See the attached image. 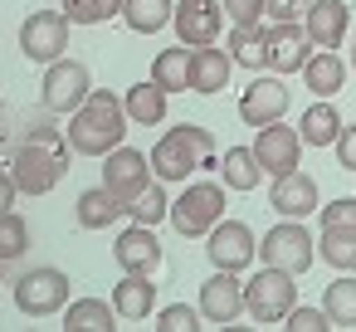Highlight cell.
I'll use <instances>...</instances> for the list:
<instances>
[{"label": "cell", "mask_w": 356, "mask_h": 332, "mask_svg": "<svg viewBox=\"0 0 356 332\" xmlns=\"http://www.w3.org/2000/svg\"><path fill=\"white\" fill-rule=\"evenodd\" d=\"M278 327H288V332H327V327H332V317H327L322 308H302V303H293V308H288V317H283Z\"/></svg>", "instance_id": "8d00e7d4"}, {"label": "cell", "mask_w": 356, "mask_h": 332, "mask_svg": "<svg viewBox=\"0 0 356 332\" xmlns=\"http://www.w3.org/2000/svg\"><path fill=\"white\" fill-rule=\"evenodd\" d=\"M69 161H74V147H49V142H25L20 137V147L10 152V176L25 196H49L64 181Z\"/></svg>", "instance_id": "3957f363"}, {"label": "cell", "mask_w": 356, "mask_h": 332, "mask_svg": "<svg viewBox=\"0 0 356 332\" xmlns=\"http://www.w3.org/2000/svg\"><path fill=\"white\" fill-rule=\"evenodd\" d=\"M244 313V283L229 269H215V278L200 283V317L215 327H234Z\"/></svg>", "instance_id": "9a60e30c"}, {"label": "cell", "mask_w": 356, "mask_h": 332, "mask_svg": "<svg viewBox=\"0 0 356 332\" xmlns=\"http://www.w3.org/2000/svg\"><path fill=\"white\" fill-rule=\"evenodd\" d=\"M30 249V225L15 215V210H6V215H0V259H20Z\"/></svg>", "instance_id": "e575fe53"}, {"label": "cell", "mask_w": 356, "mask_h": 332, "mask_svg": "<svg viewBox=\"0 0 356 332\" xmlns=\"http://www.w3.org/2000/svg\"><path fill=\"white\" fill-rule=\"evenodd\" d=\"M312 0H264V15L268 20H302Z\"/></svg>", "instance_id": "ab89813d"}, {"label": "cell", "mask_w": 356, "mask_h": 332, "mask_svg": "<svg viewBox=\"0 0 356 332\" xmlns=\"http://www.w3.org/2000/svg\"><path fill=\"white\" fill-rule=\"evenodd\" d=\"M15 308L25 317H54L69 308V274L64 269H30L15 278Z\"/></svg>", "instance_id": "52a82bcc"}, {"label": "cell", "mask_w": 356, "mask_h": 332, "mask_svg": "<svg viewBox=\"0 0 356 332\" xmlns=\"http://www.w3.org/2000/svg\"><path fill=\"white\" fill-rule=\"evenodd\" d=\"M0 147H6V127H0Z\"/></svg>", "instance_id": "ee69618b"}, {"label": "cell", "mask_w": 356, "mask_h": 332, "mask_svg": "<svg viewBox=\"0 0 356 332\" xmlns=\"http://www.w3.org/2000/svg\"><path fill=\"white\" fill-rule=\"evenodd\" d=\"M127 215H132L137 225H161V220H171V200H166L161 181H152L147 191H137V196L127 200Z\"/></svg>", "instance_id": "d6a6232c"}, {"label": "cell", "mask_w": 356, "mask_h": 332, "mask_svg": "<svg viewBox=\"0 0 356 332\" xmlns=\"http://www.w3.org/2000/svg\"><path fill=\"white\" fill-rule=\"evenodd\" d=\"M346 122H341V113L327 103V98H317L312 108H302V118H298V137H302V147H337V132H341Z\"/></svg>", "instance_id": "cb8c5ba5"}, {"label": "cell", "mask_w": 356, "mask_h": 332, "mask_svg": "<svg viewBox=\"0 0 356 332\" xmlns=\"http://www.w3.org/2000/svg\"><path fill=\"white\" fill-rule=\"evenodd\" d=\"M229 25H259L264 20V0H220Z\"/></svg>", "instance_id": "74e56055"}, {"label": "cell", "mask_w": 356, "mask_h": 332, "mask_svg": "<svg viewBox=\"0 0 356 332\" xmlns=\"http://www.w3.org/2000/svg\"><path fill=\"white\" fill-rule=\"evenodd\" d=\"M283 113H288V88H283V79L254 74V84H249L244 98H239V118H244L249 127H268V122H278Z\"/></svg>", "instance_id": "2e32d148"}, {"label": "cell", "mask_w": 356, "mask_h": 332, "mask_svg": "<svg viewBox=\"0 0 356 332\" xmlns=\"http://www.w3.org/2000/svg\"><path fill=\"white\" fill-rule=\"evenodd\" d=\"M69 30H74V20H69L64 10H35V15H25V25H20V54L35 59V64L64 59Z\"/></svg>", "instance_id": "ba28073f"}, {"label": "cell", "mask_w": 356, "mask_h": 332, "mask_svg": "<svg viewBox=\"0 0 356 332\" xmlns=\"http://www.w3.org/2000/svg\"><path fill=\"white\" fill-rule=\"evenodd\" d=\"M268 205H273L283 220H307L312 210H322L317 181H312L307 171H283V176H273V186H268Z\"/></svg>", "instance_id": "e0dca14e"}, {"label": "cell", "mask_w": 356, "mask_h": 332, "mask_svg": "<svg viewBox=\"0 0 356 332\" xmlns=\"http://www.w3.org/2000/svg\"><path fill=\"white\" fill-rule=\"evenodd\" d=\"M171 15H176L171 0H122V25L132 35H156L171 25Z\"/></svg>", "instance_id": "83f0119b"}, {"label": "cell", "mask_w": 356, "mask_h": 332, "mask_svg": "<svg viewBox=\"0 0 356 332\" xmlns=\"http://www.w3.org/2000/svg\"><path fill=\"white\" fill-rule=\"evenodd\" d=\"M322 313L332 327H356V274H337L322 293Z\"/></svg>", "instance_id": "4dcf8cb0"}, {"label": "cell", "mask_w": 356, "mask_h": 332, "mask_svg": "<svg viewBox=\"0 0 356 332\" xmlns=\"http://www.w3.org/2000/svg\"><path fill=\"white\" fill-rule=\"evenodd\" d=\"M113 259H118L122 274H156V264H161V239L152 235V225H137V220H132V225L118 235Z\"/></svg>", "instance_id": "ac0fdd59"}, {"label": "cell", "mask_w": 356, "mask_h": 332, "mask_svg": "<svg viewBox=\"0 0 356 332\" xmlns=\"http://www.w3.org/2000/svg\"><path fill=\"white\" fill-rule=\"evenodd\" d=\"M113 308L122 322H147L156 313V283L152 274H122V283L113 288Z\"/></svg>", "instance_id": "44dd1931"}, {"label": "cell", "mask_w": 356, "mask_h": 332, "mask_svg": "<svg viewBox=\"0 0 356 332\" xmlns=\"http://www.w3.org/2000/svg\"><path fill=\"white\" fill-rule=\"evenodd\" d=\"M346 25H351V10L346 0H312L307 15H302V30L317 49H337L346 40Z\"/></svg>", "instance_id": "ffe728a7"}, {"label": "cell", "mask_w": 356, "mask_h": 332, "mask_svg": "<svg viewBox=\"0 0 356 332\" xmlns=\"http://www.w3.org/2000/svg\"><path fill=\"white\" fill-rule=\"evenodd\" d=\"M225 6L220 0H181L171 25H176V40L186 49H200V45H220V30H225Z\"/></svg>", "instance_id": "7c38bea8"}, {"label": "cell", "mask_w": 356, "mask_h": 332, "mask_svg": "<svg viewBox=\"0 0 356 332\" xmlns=\"http://www.w3.org/2000/svg\"><path fill=\"white\" fill-rule=\"evenodd\" d=\"M293 303H298V274H288V269L264 264V269H259V274L244 283V313H249L259 327L283 322Z\"/></svg>", "instance_id": "5b68a950"}, {"label": "cell", "mask_w": 356, "mask_h": 332, "mask_svg": "<svg viewBox=\"0 0 356 332\" xmlns=\"http://www.w3.org/2000/svg\"><path fill=\"white\" fill-rule=\"evenodd\" d=\"M166 88L156 84V79H147V84H132L127 93H122V108H127V118L137 122V127H161L166 122Z\"/></svg>", "instance_id": "7402d4cb"}, {"label": "cell", "mask_w": 356, "mask_h": 332, "mask_svg": "<svg viewBox=\"0 0 356 332\" xmlns=\"http://www.w3.org/2000/svg\"><path fill=\"white\" fill-rule=\"evenodd\" d=\"M229 74H234L229 49L200 45V49H191V74H186V88H191V93H200V98H215V93H225Z\"/></svg>", "instance_id": "d6986e66"}, {"label": "cell", "mask_w": 356, "mask_h": 332, "mask_svg": "<svg viewBox=\"0 0 356 332\" xmlns=\"http://www.w3.org/2000/svg\"><path fill=\"white\" fill-rule=\"evenodd\" d=\"M118 322H122L118 308L103 298H74L64 308V332H113Z\"/></svg>", "instance_id": "d4e9b609"}, {"label": "cell", "mask_w": 356, "mask_h": 332, "mask_svg": "<svg viewBox=\"0 0 356 332\" xmlns=\"http://www.w3.org/2000/svg\"><path fill=\"white\" fill-rule=\"evenodd\" d=\"M15 200H20L15 176H10V171H0V215H6V210H15Z\"/></svg>", "instance_id": "b9f144b4"}, {"label": "cell", "mask_w": 356, "mask_h": 332, "mask_svg": "<svg viewBox=\"0 0 356 332\" xmlns=\"http://www.w3.org/2000/svg\"><path fill=\"white\" fill-rule=\"evenodd\" d=\"M152 176H156V171H152V157H142L137 147H113V152L103 157V186H108L122 205H127L137 191H147Z\"/></svg>", "instance_id": "4fadbf2b"}, {"label": "cell", "mask_w": 356, "mask_h": 332, "mask_svg": "<svg viewBox=\"0 0 356 332\" xmlns=\"http://www.w3.org/2000/svg\"><path fill=\"white\" fill-rule=\"evenodd\" d=\"M205 254L215 269H229V274H244L254 259H259V239L244 220H220L210 235H205Z\"/></svg>", "instance_id": "8fae6325"}, {"label": "cell", "mask_w": 356, "mask_h": 332, "mask_svg": "<svg viewBox=\"0 0 356 332\" xmlns=\"http://www.w3.org/2000/svg\"><path fill=\"white\" fill-rule=\"evenodd\" d=\"M0 269H6V259H0ZM0 283H6V278H0Z\"/></svg>", "instance_id": "f6af8a7d"}, {"label": "cell", "mask_w": 356, "mask_h": 332, "mask_svg": "<svg viewBox=\"0 0 356 332\" xmlns=\"http://www.w3.org/2000/svg\"><path fill=\"white\" fill-rule=\"evenodd\" d=\"M147 157H152V171H156L161 186H181L195 171L215 166V137H210V127L181 122V127H166Z\"/></svg>", "instance_id": "7a4b0ae2"}, {"label": "cell", "mask_w": 356, "mask_h": 332, "mask_svg": "<svg viewBox=\"0 0 356 332\" xmlns=\"http://www.w3.org/2000/svg\"><path fill=\"white\" fill-rule=\"evenodd\" d=\"M322 225H356V196H337L332 205H322Z\"/></svg>", "instance_id": "f35d334b"}, {"label": "cell", "mask_w": 356, "mask_h": 332, "mask_svg": "<svg viewBox=\"0 0 356 332\" xmlns=\"http://www.w3.org/2000/svg\"><path fill=\"white\" fill-rule=\"evenodd\" d=\"M337 161H341V171H356V122H346L337 132Z\"/></svg>", "instance_id": "60d3db41"}, {"label": "cell", "mask_w": 356, "mask_h": 332, "mask_svg": "<svg viewBox=\"0 0 356 332\" xmlns=\"http://www.w3.org/2000/svg\"><path fill=\"white\" fill-rule=\"evenodd\" d=\"M351 69H356V40H351Z\"/></svg>", "instance_id": "7bdbcfd3"}, {"label": "cell", "mask_w": 356, "mask_h": 332, "mask_svg": "<svg viewBox=\"0 0 356 332\" xmlns=\"http://www.w3.org/2000/svg\"><path fill=\"white\" fill-rule=\"evenodd\" d=\"M317 259V239L302 230V220H278L264 239H259V264L288 269V274H307Z\"/></svg>", "instance_id": "8992f818"}, {"label": "cell", "mask_w": 356, "mask_h": 332, "mask_svg": "<svg viewBox=\"0 0 356 332\" xmlns=\"http://www.w3.org/2000/svg\"><path fill=\"white\" fill-rule=\"evenodd\" d=\"M302 84H307L317 98L341 93V84H346V64H341V54H337V49H312L307 64H302Z\"/></svg>", "instance_id": "603a6c76"}, {"label": "cell", "mask_w": 356, "mask_h": 332, "mask_svg": "<svg viewBox=\"0 0 356 332\" xmlns=\"http://www.w3.org/2000/svg\"><path fill=\"white\" fill-rule=\"evenodd\" d=\"M200 308H186V303H171L156 313V332H200Z\"/></svg>", "instance_id": "d590c367"}, {"label": "cell", "mask_w": 356, "mask_h": 332, "mask_svg": "<svg viewBox=\"0 0 356 332\" xmlns=\"http://www.w3.org/2000/svg\"><path fill=\"white\" fill-rule=\"evenodd\" d=\"M225 220V181H191L181 200H171V225L181 239H205Z\"/></svg>", "instance_id": "277c9868"}, {"label": "cell", "mask_w": 356, "mask_h": 332, "mask_svg": "<svg viewBox=\"0 0 356 332\" xmlns=\"http://www.w3.org/2000/svg\"><path fill=\"white\" fill-rule=\"evenodd\" d=\"M225 49H229V59H234V69H264V25H229V40H225Z\"/></svg>", "instance_id": "f1b7e54d"}, {"label": "cell", "mask_w": 356, "mask_h": 332, "mask_svg": "<svg viewBox=\"0 0 356 332\" xmlns=\"http://www.w3.org/2000/svg\"><path fill=\"white\" fill-rule=\"evenodd\" d=\"M88 93H93L88 64H79V59H54V64H44L40 98H44V108H49V113H74Z\"/></svg>", "instance_id": "30bf717a"}, {"label": "cell", "mask_w": 356, "mask_h": 332, "mask_svg": "<svg viewBox=\"0 0 356 332\" xmlns=\"http://www.w3.org/2000/svg\"><path fill=\"white\" fill-rule=\"evenodd\" d=\"M127 215V205L108 191V186H88L83 196H79V225L83 230H108V225H118Z\"/></svg>", "instance_id": "4316f807"}, {"label": "cell", "mask_w": 356, "mask_h": 332, "mask_svg": "<svg viewBox=\"0 0 356 332\" xmlns=\"http://www.w3.org/2000/svg\"><path fill=\"white\" fill-rule=\"evenodd\" d=\"M64 15L74 25H108L122 15V0H64Z\"/></svg>", "instance_id": "836d02e7"}, {"label": "cell", "mask_w": 356, "mask_h": 332, "mask_svg": "<svg viewBox=\"0 0 356 332\" xmlns=\"http://www.w3.org/2000/svg\"><path fill=\"white\" fill-rule=\"evenodd\" d=\"M127 108H122V98L118 93H108V88H93L74 113H69V147H74V157H108L113 147H122V137H127Z\"/></svg>", "instance_id": "6da1fadb"}, {"label": "cell", "mask_w": 356, "mask_h": 332, "mask_svg": "<svg viewBox=\"0 0 356 332\" xmlns=\"http://www.w3.org/2000/svg\"><path fill=\"white\" fill-rule=\"evenodd\" d=\"M259 176H264V166H259L254 147H229V152H225V161H220V181H225V191H254Z\"/></svg>", "instance_id": "f546056e"}, {"label": "cell", "mask_w": 356, "mask_h": 332, "mask_svg": "<svg viewBox=\"0 0 356 332\" xmlns=\"http://www.w3.org/2000/svg\"><path fill=\"white\" fill-rule=\"evenodd\" d=\"M264 49H268L264 54V69L268 74H298L317 45L307 40V30L298 20H268L264 25Z\"/></svg>", "instance_id": "9c48e42d"}, {"label": "cell", "mask_w": 356, "mask_h": 332, "mask_svg": "<svg viewBox=\"0 0 356 332\" xmlns=\"http://www.w3.org/2000/svg\"><path fill=\"white\" fill-rule=\"evenodd\" d=\"M254 157H259L264 176L298 171V157H302V137H298V127H283V118L268 122V127H259V137H254Z\"/></svg>", "instance_id": "5bb4252c"}, {"label": "cell", "mask_w": 356, "mask_h": 332, "mask_svg": "<svg viewBox=\"0 0 356 332\" xmlns=\"http://www.w3.org/2000/svg\"><path fill=\"white\" fill-rule=\"evenodd\" d=\"M186 74H191V49H181V40H176V49H161V54H156L152 79H156L166 93H181V88H186Z\"/></svg>", "instance_id": "1f68e13d"}, {"label": "cell", "mask_w": 356, "mask_h": 332, "mask_svg": "<svg viewBox=\"0 0 356 332\" xmlns=\"http://www.w3.org/2000/svg\"><path fill=\"white\" fill-rule=\"evenodd\" d=\"M317 259H327L332 274H356V225H322Z\"/></svg>", "instance_id": "484cf974"}]
</instances>
